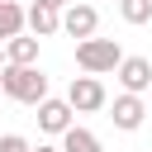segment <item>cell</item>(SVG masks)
Masks as SVG:
<instances>
[{"label":"cell","mask_w":152,"mask_h":152,"mask_svg":"<svg viewBox=\"0 0 152 152\" xmlns=\"http://www.w3.org/2000/svg\"><path fill=\"white\" fill-rule=\"evenodd\" d=\"M0 95H10V100H19V104H43V100H48V76H43L38 66H14V62H5V66H0Z\"/></svg>","instance_id":"cell-1"},{"label":"cell","mask_w":152,"mask_h":152,"mask_svg":"<svg viewBox=\"0 0 152 152\" xmlns=\"http://www.w3.org/2000/svg\"><path fill=\"white\" fill-rule=\"evenodd\" d=\"M119 62H124V48L114 38H81L76 43V66L86 76H109V71H119Z\"/></svg>","instance_id":"cell-2"},{"label":"cell","mask_w":152,"mask_h":152,"mask_svg":"<svg viewBox=\"0 0 152 152\" xmlns=\"http://www.w3.org/2000/svg\"><path fill=\"white\" fill-rule=\"evenodd\" d=\"M66 104H71L76 114H95V109H104V104H109L104 81H100V76H71V86H66Z\"/></svg>","instance_id":"cell-3"},{"label":"cell","mask_w":152,"mask_h":152,"mask_svg":"<svg viewBox=\"0 0 152 152\" xmlns=\"http://www.w3.org/2000/svg\"><path fill=\"white\" fill-rule=\"evenodd\" d=\"M95 28H100V10H95V5L71 0V5L62 10V33H71V38H95Z\"/></svg>","instance_id":"cell-4"},{"label":"cell","mask_w":152,"mask_h":152,"mask_svg":"<svg viewBox=\"0 0 152 152\" xmlns=\"http://www.w3.org/2000/svg\"><path fill=\"white\" fill-rule=\"evenodd\" d=\"M114 76H119V86H124L128 95H147V90H152V62H147V57H124Z\"/></svg>","instance_id":"cell-5"},{"label":"cell","mask_w":152,"mask_h":152,"mask_svg":"<svg viewBox=\"0 0 152 152\" xmlns=\"http://www.w3.org/2000/svg\"><path fill=\"white\" fill-rule=\"evenodd\" d=\"M114 128H124V133H133V128H142V119H147V100L142 95H114Z\"/></svg>","instance_id":"cell-6"},{"label":"cell","mask_w":152,"mask_h":152,"mask_svg":"<svg viewBox=\"0 0 152 152\" xmlns=\"http://www.w3.org/2000/svg\"><path fill=\"white\" fill-rule=\"evenodd\" d=\"M24 24H28V33H33V38H52V33L62 28V10H52V5L33 0V5L24 10Z\"/></svg>","instance_id":"cell-7"},{"label":"cell","mask_w":152,"mask_h":152,"mask_svg":"<svg viewBox=\"0 0 152 152\" xmlns=\"http://www.w3.org/2000/svg\"><path fill=\"white\" fill-rule=\"evenodd\" d=\"M71 114H76V109H71L66 100H52V95H48V100L38 104V128H43V133H57V138H62V133L71 128Z\"/></svg>","instance_id":"cell-8"},{"label":"cell","mask_w":152,"mask_h":152,"mask_svg":"<svg viewBox=\"0 0 152 152\" xmlns=\"http://www.w3.org/2000/svg\"><path fill=\"white\" fill-rule=\"evenodd\" d=\"M5 62H14V66H38V38H33V33H14V38L5 43Z\"/></svg>","instance_id":"cell-9"},{"label":"cell","mask_w":152,"mask_h":152,"mask_svg":"<svg viewBox=\"0 0 152 152\" xmlns=\"http://www.w3.org/2000/svg\"><path fill=\"white\" fill-rule=\"evenodd\" d=\"M24 5L19 0H0V43H10L14 33H24Z\"/></svg>","instance_id":"cell-10"},{"label":"cell","mask_w":152,"mask_h":152,"mask_svg":"<svg viewBox=\"0 0 152 152\" xmlns=\"http://www.w3.org/2000/svg\"><path fill=\"white\" fill-rule=\"evenodd\" d=\"M62 152H104V147H100V138H95L90 128H76V124H71V128L62 133Z\"/></svg>","instance_id":"cell-11"},{"label":"cell","mask_w":152,"mask_h":152,"mask_svg":"<svg viewBox=\"0 0 152 152\" xmlns=\"http://www.w3.org/2000/svg\"><path fill=\"white\" fill-rule=\"evenodd\" d=\"M119 14H124V24H147L152 19V0H119Z\"/></svg>","instance_id":"cell-12"},{"label":"cell","mask_w":152,"mask_h":152,"mask_svg":"<svg viewBox=\"0 0 152 152\" xmlns=\"http://www.w3.org/2000/svg\"><path fill=\"white\" fill-rule=\"evenodd\" d=\"M0 152H33V147H28V138H19V133H5V138H0Z\"/></svg>","instance_id":"cell-13"},{"label":"cell","mask_w":152,"mask_h":152,"mask_svg":"<svg viewBox=\"0 0 152 152\" xmlns=\"http://www.w3.org/2000/svg\"><path fill=\"white\" fill-rule=\"evenodd\" d=\"M43 5H52V10H66V5H71V0H43Z\"/></svg>","instance_id":"cell-14"},{"label":"cell","mask_w":152,"mask_h":152,"mask_svg":"<svg viewBox=\"0 0 152 152\" xmlns=\"http://www.w3.org/2000/svg\"><path fill=\"white\" fill-rule=\"evenodd\" d=\"M33 152H62V147H52V142H38V147H33Z\"/></svg>","instance_id":"cell-15"},{"label":"cell","mask_w":152,"mask_h":152,"mask_svg":"<svg viewBox=\"0 0 152 152\" xmlns=\"http://www.w3.org/2000/svg\"><path fill=\"white\" fill-rule=\"evenodd\" d=\"M0 66H5V43H0Z\"/></svg>","instance_id":"cell-16"},{"label":"cell","mask_w":152,"mask_h":152,"mask_svg":"<svg viewBox=\"0 0 152 152\" xmlns=\"http://www.w3.org/2000/svg\"><path fill=\"white\" fill-rule=\"evenodd\" d=\"M147 95H152V90H147Z\"/></svg>","instance_id":"cell-17"}]
</instances>
